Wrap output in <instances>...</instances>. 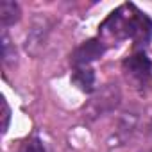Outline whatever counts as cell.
<instances>
[{"instance_id":"cell-5","label":"cell","mask_w":152,"mask_h":152,"mask_svg":"<svg viewBox=\"0 0 152 152\" xmlns=\"http://www.w3.org/2000/svg\"><path fill=\"white\" fill-rule=\"evenodd\" d=\"M20 6L16 2H11V0H2L0 2V23L2 27H9L13 23H16L20 20Z\"/></svg>"},{"instance_id":"cell-2","label":"cell","mask_w":152,"mask_h":152,"mask_svg":"<svg viewBox=\"0 0 152 152\" xmlns=\"http://www.w3.org/2000/svg\"><path fill=\"white\" fill-rule=\"evenodd\" d=\"M122 72L127 83H131L134 88H145L152 77V63L145 52H134L124 59Z\"/></svg>"},{"instance_id":"cell-4","label":"cell","mask_w":152,"mask_h":152,"mask_svg":"<svg viewBox=\"0 0 152 152\" xmlns=\"http://www.w3.org/2000/svg\"><path fill=\"white\" fill-rule=\"evenodd\" d=\"M72 83L73 86L84 91V93H91L95 88V72L90 66H77L73 68L72 73Z\"/></svg>"},{"instance_id":"cell-7","label":"cell","mask_w":152,"mask_h":152,"mask_svg":"<svg viewBox=\"0 0 152 152\" xmlns=\"http://www.w3.org/2000/svg\"><path fill=\"white\" fill-rule=\"evenodd\" d=\"M20 152H45V148L38 140H29V141H25L22 145Z\"/></svg>"},{"instance_id":"cell-1","label":"cell","mask_w":152,"mask_h":152,"mask_svg":"<svg viewBox=\"0 0 152 152\" xmlns=\"http://www.w3.org/2000/svg\"><path fill=\"white\" fill-rule=\"evenodd\" d=\"M99 39L107 47L131 39L134 45H147L152 39V20L134 4H122L99 27Z\"/></svg>"},{"instance_id":"cell-3","label":"cell","mask_w":152,"mask_h":152,"mask_svg":"<svg viewBox=\"0 0 152 152\" xmlns=\"http://www.w3.org/2000/svg\"><path fill=\"white\" fill-rule=\"evenodd\" d=\"M106 48L107 47L102 43V39L91 38V39L81 43L77 48L73 50L70 61H72L73 68H77V66H88L91 61H97L99 57H102L104 52H106Z\"/></svg>"},{"instance_id":"cell-8","label":"cell","mask_w":152,"mask_h":152,"mask_svg":"<svg viewBox=\"0 0 152 152\" xmlns=\"http://www.w3.org/2000/svg\"><path fill=\"white\" fill-rule=\"evenodd\" d=\"M9 118H11V109H9V106H7V100L2 99V132L7 131V127H9Z\"/></svg>"},{"instance_id":"cell-6","label":"cell","mask_w":152,"mask_h":152,"mask_svg":"<svg viewBox=\"0 0 152 152\" xmlns=\"http://www.w3.org/2000/svg\"><path fill=\"white\" fill-rule=\"evenodd\" d=\"M2 56H4V61L6 63L15 57V48H11V41H9V38L6 34L2 36Z\"/></svg>"}]
</instances>
